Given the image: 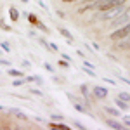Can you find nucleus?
Wrapping results in <instances>:
<instances>
[{
    "label": "nucleus",
    "mask_w": 130,
    "mask_h": 130,
    "mask_svg": "<svg viewBox=\"0 0 130 130\" xmlns=\"http://www.w3.org/2000/svg\"><path fill=\"white\" fill-rule=\"evenodd\" d=\"M123 2H125V0H95L90 7H92V9H99V10H106V9L115 7V5H120Z\"/></svg>",
    "instance_id": "obj_1"
},
{
    "label": "nucleus",
    "mask_w": 130,
    "mask_h": 130,
    "mask_svg": "<svg viewBox=\"0 0 130 130\" xmlns=\"http://www.w3.org/2000/svg\"><path fill=\"white\" fill-rule=\"evenodd\" d=\"M123 4H120V5H115V7H111V9H106L102 10V16H101V19H115L116 16H120L121 12H123Z\"/></svg>",
    "instance_id": "obj_2"
},
{
    "label": "nucleus",
    "mask_w": 130,
    "mask_h": 130,
    "mask_svg": "<svg viewBox=\"0 0 130 130\" xmlns=\"http://www.w3.org/2000/svg\"><path fill=\"white\" fill-rule=\"evenodd\" d=\"M127 23H130V7L128 9H123V12L120 16H116L113 19V28H120V26L127 24Z\"/></svg>",
    "instance_id": "obj_3"
},
{
    "label": "nucleus",
    "mask_w": 130,
    "mask_h": 130,
    "mask_svg": "<svg viewBox=\"0 0 130 130\" xmlns=\"http://www.w3.org/2000/svg\"><path fill=\"white\" fill-rule=\"evenodd\" d=\"M128 35H130V23H127V24L116 28V30L111 33V40H121V38H125Z\"/></svg>",
    "instance_id": "obj_4"
},
{
    "label": "nucleus",
    "mask_w": 130,
    "mask_h": 130,
    "mask_svg": "<svg viewBox=\"0 0 130 130\" xmlns=\"http://www.w3.org/2000/svg\"><path fill=\"white\" fill-rule=\"evenodd\" d=\"M92 94H94L95 99H106L108 97V89H104V87H94Z\"/></svg>",
    "instance_id": "obj_5"
},
{
    "label": "nucleus",
    "mask_w": 130,
    "mask_h": 130,
    "mask_svg": "<svg viewBox=\"0 0 130 130\" xmlns=\"http://www.w3.org/2000/svg\"><path fill=\"white\" fill-rule=\"evenodd\" d=\"M59 33H61V35H62V37H64L68 42H70V43H73V35H71V33L66 30V28H59Z\"/></svg>",
    "instance_id": "obj_6"
},
{
    "label": "nucleus",
    "mask_w": 130,
    "mask_h": 130,
    "mask_svg": "<svg viewBox=\"0 0 130 130\" xmlns=\"http://www.w3.org/2000/svg\"><path fill=\"white\" fill-rule=\"evenodd\" d=\"M106 123L109 125L111 128H115V130H123V128H125V127L121 125L120 121H115V120H108V121H106Z\"/></svg>",
    "instance_id": "obj_7"
},
{
    "label": "nucleus",
    "mask_w": 130,
    "mask_h": 130,
    "mask_svg": "<svg viewBox=\"0 0 130 130\" xmlns=\"http://www.w3.org/2000/svg\"><path fill=\"white\" fill-rule=\"evenodd\" d=\"M9 14H10V19H12V21H18V19H19V12H18L16 7H12V5L9 7Z\"/></svg>",
    "instance_id": "obj_8"
},
{
    "label": "nucleus",
    "mask_w": 130,
    "mask_h": 130,
    "mask_svg": "<svg viewBox=\"0 0 130 130\" xmlns=\"http://www.w3.org/2000/svg\"><path fill=\"white\" fill-rule=\"evenodd\" d=\"M50 128H54V130H70V127L64 125V123H50Z\"/></svg>",
    "instance_id": "obj_9"
},
{
    "label": "nucleus",
    "mask_w": 130,
    "mask_h": 130,
    "mask_svg": "<svg viewBox=\"0 0 130 130\" xmlns=\"http://www.w3.org/2000/svg\"><path fill=\"white\" fill-rule=\"evenodd\" d=\"M116 106H118V108H120L121 111L128 109V102H127V101H121V99H118V97H116Z\"/></svg>",
    "instance_id": "obj_10"
},
{
    "label": "nucleus",
    "mask_w": 130,
    "mask_h": 130,
    "mask_svg": "<svg viewBox=\"0 0 130 130\" xmlns=\"http://www.w3.org/2000/svg\"><path fill=\"white\" fill-rule=\"evenodd\" d=\"M24 16L28 18V21H30L31 24H38V23H40V19H38L35 14H28V12H24Z\"/></svg>",
    "instance_id": "obj_11"
},
{
    "label": "nucleus",
    "mask_w": 130,
    "mask_h": 130,
    "mask_svg": "<svg viewBox=\"0 0 130 130\" xmlns=\"http://www.w3.org/2000/svg\"><path fill=\"white\" fill-rule=\"evenodd\" d=\"M9 75H10V76H14V78H21V76H24V73H23V71L12 70V68H10V70H9Z\"/></svg>",
    "instance_id": "obj_12"
},
{
    "label": "nucleus",
    "mask_w": 130,
    "mask_h": 130,
    "mask_svg": "<svg viewBox=\"0 0 130 130\" xmlns=\"http://www.w3.org/2000/svg\"><path fill=\"white\" fill-rule=\"evenodd\" d=\"M116 47H118V49H130V40H123V38H121L120 43H118Z\"/></svg>",
    "instance_id": "obj_13"
},
{
    "label": "nucleus",
    "mask_w": 130,
    "mask_h": 130,
    "mask_svg": "<svg viewBox=\"0 0 130 130\" xmlns=\"http://www.w3.org/2000/svg\"><path fill=\"white\" fill-rule=\"evenodd\" d=\"M24 83H26L24 76H21V78H16V80L12 82V85H14V87H21V85H24Z\"/></svg>",
    "instance_id": "obj_14"
},
{
    "label": "nucleus",
    "mask_w": 130,
    "mask_h": 130,
    "mask_svg": "<svg viewBox=\"0 0 130 130\" xmlns=\"http://www.w3.org/2000/svg\"><path fill=\"white\" fill-rule=\"evenodd\" d=\"M118 99L130 102V94H128V92H120V94H118Z\"/></svg>",
    "instance_id": "obj_15"
},
{
    "label": "nucleus",
    "mask_w": 130,
    "mask_h": 130,
    "mask_svg": "<svg viewBox=\"0 0 130 130\" xmlns=\"http://www.w3.org/2000/svg\"><path fill=\"white\" fill-rule=\"evenodd\" d=\"M106 113H109L111 116H120L121 113L118 109H115V108H106Z\"/></svg>",
    "instance_id": "obj_16"
},
{
    "label": "nucleus",
    "mask_w": 130,
    "mask_h": 130,
    "mask_svg": "<svg viewBox=\"0 0 130 130\" xmlns=\"http://www.w3.org/2000/svg\"><path fill=\"white\" fill-rule=\"evenodd\" d=\"M83 71H85L89 76H95V71L92 70V68H87V66H85V68H83Z\"/></svg>",
    "instance_id": "obj_17"
},
{
    "label": "nucleus",
    "mask_w": 130,
    "mask_h": 130,
    "mask_svg": "<svg viewBox=\"0 0 130 130\" xmlns=\"http://www.w3.org/2000/svg\"><path fill=\"white\" fill-rule=\"evenodd\" d=\"M59 64L62 66V68H68V66H70V61H66V59H61V61H59Z\"/></svg>",
    "instance_id": "obj_18"
},
{
    "label": "nucleus",
    "mask_w": 130,
    "mask_h": 130,
    "mask_svg": "<svg viewBox=\"0 0 130 130\" xmlns=\"http://www.w3.org/2000/svg\"><path fill=\"white\" fill-rule=\"evenodd\" d=\"M0 47L5 50V52H9V50H10V47H9V43H7V42H2V45H0Z\"/></svg>",
    "instance_id": "obj_19"
},
{
    "label": "nucleus",
    "mask_w": 130,
    "mask_h": 130,
    "mask_svg": "<svg viewBox=\"0 0 130 130\" xmlns=\"http://www.w3.org/2000/svg\"><path fill=\"white\" fill-rule=\"evenodd\" d=\"M82 92H83V95H85V97H89V90H87V85H82Z\"/></svg>",
    "instance_id": "obj_20"
},
{
    "label": "nucleus",
    "mask_w": 130,
    "mask_h": 130,
    "mask_svg": "<svg viewBox=\"0 0 130 130\" xmlns=\"http://www.w3.org/2000/svg\"><path fill=\"white\" fill-rule=\"evenodd\" d=\"M31 94H35V95H38V97H42V92L37 89H31Z\"/></svg>",
    "instance_id": "obj_21"
},
{
    "label": "nucleus",
    "mask_w": 130,
    "mask_h": 130,
    "mask_svg": "<svg viewBox=\"0 0 130 130\" xmlns=\"http://www.w3.org/2000/svg\"><path fill=\"white\" fill-rule=\"evenodd\" d=\"M75 127H78L80 130H83L85 127H83V123H80V121H75Z\"/></svg>",
    "instance_id": "obj_22"
},
{
    "label": "nucleus",
    "mask_w": 130,
    "mask_h": 130,
    "mask_svg": "<svg viewBox=\"0 0 130 130\" xmlns=\"http://www.w3.org/2000/svg\"><path fill=\"white\" fill-rule=\"evenodd\" d=\"M43 66H45V70H47V71H54V70H52V66H50L49 62H45V64H43Z\"/></svg>",
    "instance_id": "obj_23"
},
{
    "label": "nucleus",
    "mask_w": 130,
    "mask_h": 130,
    "mask_svg": "<svg viewBox=\"0 0 130 130\" xmlns=\"http://www.w3.org/2000/svg\"><path fill=\"white\" fill-rule=\"evenodd\" d=\"M0 64H4V66H9L10 62H9V61H5V59H0Z\"/></svg>",
    "instance_id": "obj_24"
},
{
    "label": "nucleus",
    "mask_w": 130,
    "mask_h": 130,
    "mask_svg": "<svg viewBox=\"0 0 130 130\" xmlns=\"http://www.w3.org/2000/svg\"><path fill=\"white\" fill-rule=\"evenodd\" d=\"M104 82H108V83H111V85H115V80H111V78H106V76H104Z\"/></svg>",
    "instance_id": "obj_25"
},
{
    "label": "nucleus",
    "mask_w": 130,
    "mask_h": 130,
    "mask_svg": "<svg viewBox=\"0 0 130 130\" xmlns=\"http://www.w3.org/2000/svg\"><path fill=\"white\" fill-rule=\"evenodd\" d=\"M85 66H87V68H92V70H94V64H92V62H89V61H85Z\"/></svg>",
    "instance_id": "obj_26"
},
{
    "label": "nucleus",
    "mask_w": 130,
    "mask_h": 130,
    "mask_svg": "<svg viewBox=\"0 0 130 130\" xmlns=\"http://www.w3.org/2000/svg\"><path fill=\"white\" fill-rule=\"evenodd\" d=\"M62 2H68V4H71V2H85V0H62Z\"/></svg>",
    "instance_id": "obj_27"
},
{
    "label": "nucleus",
    "mask_w": 130,
    "mask_h": 130,
    "mask_svg": "<svg viewBox=\"0 0 130 130\" xmlns=\"http://www.w3.org/2000/svg\"><path fill=\"white\" fill-rule=\"evenodd\" d=\"M121 82H125V83H127V85H130V80H127V78H120Z\"/></svg>",
    "instance_id": "obj_28"
},
{
    "label": "nucleus",
    "mask_w": 130,
    "mask_h": 130,
    "mask_svg": "<svg viewBox=\"0 0 130 130\" xmlns=\"http://www.w3.org/2000/svg\"><path fill=\"white\" fill-rule=\"evenodd\" d=\"M125 123H127V125L130 127V118H125Z\"/></svg>",
    "instance_id": "obj_29"
},
{
    "label": "nucleus",
    "mask_w": 130,
    "mask_h": 130,
    "mask_svg": "<svg viewBox=\"0 0 130 130\" xmlns=\"http://www.w3.org/2000/svg\"><path fill=\"white\" fill-rule=\"evenodd\" d=\"M21 2H24V4H26V2H28V0H21Z\"/></svg>",
    "instance_id": "obj_30"
}]
</instances>
